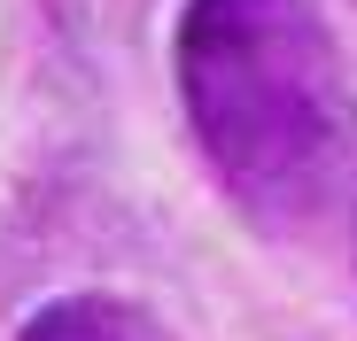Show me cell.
<instances>
[{"label": "cell", "mask_w": 357, "mask_h": 341, "mask_svg": "<svg viewBox=\"0 0 357 341\" xmlns=\"http://www.w3.org/2000/svg\"><path fill=\"white\" fill-rule=\"evenodd\" d=\"M16 341H148L140 318L125 303H101V295H63V303H47Z\"/></svg>", "instance_id": "cell-2"}, {"label": "cell", "mask_w": 357, "mask_h": 341, "mask_svg": "<svg viewBox=\"0 0 357 341\" xmlns=\"http://www.w3.org/2000/svg\"><path fill=\"white\" fill-rule=\"evenodd\" d=\"M171 63L195 148L233 202L264 225L319 209L349 140V86L311 0H187Z\"/></svg>", "instance_id": "cell-1"}]
</instances>
